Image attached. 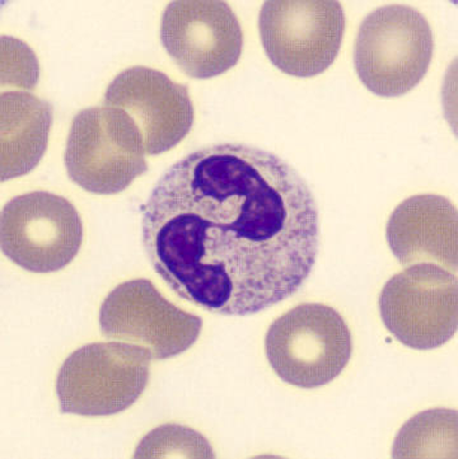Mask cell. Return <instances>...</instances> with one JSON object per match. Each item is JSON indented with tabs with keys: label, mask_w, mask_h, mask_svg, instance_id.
I'll return each instance as SVG.
<instances>
[{
	"label": "cell",
	"mask_w": 458,
	"mask_h": 459,
	"mask_svg": "<svg viewBox=\"0 0 458 459\" xmlns=\"http://www.w3.org/2000/svg\"><path fill=\"white\" fill-rule=\"evenodd\" d=\"M154 272L182 299L250 316L298 291L316 264L320 221L307 182L274 153L226 143L167 169L143 208Z\"/></svg>",
	"instance_id": "obj_1"
},
{
	"label": "cell",
	"mask_w": 458,
	"mask_h": 459,
	"mask_svg": "<svg viewBox=\"0 0 458 459\" xmlns=\"http://www.w3.org/2000/svg\"><path fill=\"white\" fill-rule=\"evenodd\" d=\"M265 352L281 381L314 389L329 385L347 368L353 340L336 309L303 303L272 322L265 337Z\"/></svg>",
	"instance_id": "obj_2"
},
{
	"label": "cell",
	"mask_w": 458,
	"mask_h": 459,
	"mask_svg": "<svg viewBox=\"0 0 458 459\" xmlns=\"http://www.w3.org/2000/svg\"><path fill=\"white\" fill-rule=\"evenodd\" d=\"M435 39L427 18L406 5L376 9L360 24L354 50L358 77L372 93L399 97L426 77Z\"/></svg>",
	"instance_id": "obj_3"
},
{
	"label": "cell",
	"mask_w": 458,
	"mask_h": 459,
	"mask_svg": "<svg viewBox=\"0 0 458 459\" xmlns=\"http://www.w3.org/2000/svg\"><path fill=\"white\" fill-rule=\"evenodd\" d=\"M151 351L129 342L90 343L66 358L56 379L60 411L101 418L125 411L150 382Z\"/></svg>",
	"instance_id": "obj_4"
},
{
	"label": "cell",
	"mask_w": 458,
	"mask_h": 459,
	"mask_svg": "<svg viewBox=\"0 0 458 459\" xmlns=\"http://www.w3.org/2000/svg\"><path fill=\"white\" fill-rule=\"evenodd\" d=\"M144 156L141 133L123 109L90 108L73 118L64 163L88 193H123L148 171Z\"/></svg>",
	"instance_id": "obj_5"
},
{
	"label": "cell",
	"mask_w": 458,
	"mask_h": 459,
	"mask_svg": "<svg viewBox=\"0 0 458 459\" xmlns=\"http://www.w3.org/2000/svg\"><path fill=\"white\" fill-rule=\"evenodd\" d=\"M264 50L285 74L311 78L332 66L345 31L335 0H269L259 18Z\"/></svg>",
	"instance_id": "obj_6"
},
{
	"label": "cell",
	"mask_w": 458,
	"mask_h": 459,
	"mask_svg": "<svg viewBox=\"0 0 458 459\" xmlns=\"http://www.w3.org/2000/svg\"><path fill=\"white\" fill-rule=\"evenodd\" d=\"M83 223L65 197L32 191L13 197L0 214L3 254L30 273L59 272L77 257Z\"/></svg>",
	"instance_id": "obj_7"
},
{
	"label": "cell",
	"mask_w": 458,
	"mask_h": 459,
	"mask_svg": "<svg viewBox=\"0 0 458 459\" xmlns=\"http://www.w3.org/2000/svg\"><path fill=\"white\" fill-rule=\"evenodd\" d=\"M379 311L385 326L403 345L439 348L457 331L456 276L436 264H415L385 285Z\"/></svg>",
	"instance_id": "obj_8"
},
{
	"label": "cell",
	"mask_w": 458,
	"mask_h": 459,
	"mask_svg": "<svg viewBox=\"0 0 458 459\" xmlns=\"http://www.w3.org/2000/svg\"><path fill=\"white\" fill-rule=\"evenodd\" d=\"M99 326L108 339L141 345L163 360L189 351L199 339L203 321L169 303L147 279H135L106 297Z\"/></svg>",
	"instance_id": "obj_9"
},
{
	"label": "cell",
	"mask_w": 458,
	"mask_h": 459,
	"mask_svg": "<svg viewBox=\"0 0 458 459\" xmlns=\"http://www.w3.org/2000/svg\"><path fill=\"white\" fill-rule=\"evenodd\" d=\"M160 39L167 53L191 78L223 74L238 63L241 24L221 0H175L165 9Z\"/></svg>",
	"instance_id": "obj_10"
},
{
	"label": "cell",
	"mask_w": 458,
	"mask_h": 459,
	"mask_svg": "<svg viewBox=\"0 0 458 459\" xmlns=\"http://www.w3.org/2000/svg\"><path fill=\"white\" fill-rule=\"evenodd\" d=\"M103 106L123 109L132 118L148 156L171 151L194 124L186 86L145 66L126 69L115 77L106 90Z\"/></svg>",
	"instance_id": "obj_11"
},
{
	"label": "cell",
	"mask_w": 458,
	"mask_h": 459,
	"mask_svg": "<svg viewBox=\"0 0 458 459\" xmlns=\"http://www.w3.org/2000/svg\"><path fill=\"white\" fill-rule=\"evenodd\" d=\"M387 241L402 265L438 263L457 269V212L438 195H417L400 204L387 224Z\"/></svg>",
	"instance_id": "obj_12"
},
{
	"label": "cell",
	"mask_w": 458,
	"mask_h": 459,
	"mask_svg": "<svg viewBox=\"0 0 458 459\" xmlns=\"http://www.w3.org/2000/svg\"><path fill=\"white\" fill-rule=\"evenodd\" d=\"M53 124V106L22 91L2 93L0 99V178L31 172L44 157Z\"/></svg>",
	"instance_id": "obj_13"
},
{
	"label": "cell",
	"mask_w": 458,
	"mask_h": 459,
	"mask_svg": "<svg viewBox=\"0 0 458 459\" xmlns=\"http://www.w3.org/2000/svg\"><path fill=\"white\" fill-rule=\"evenodd\" d=\"M135 458H215L211 444L198 431L169 424L145 436L136 448Z\"/></svg>",
	"instance_id": "obj_14"
}]
</instances>
